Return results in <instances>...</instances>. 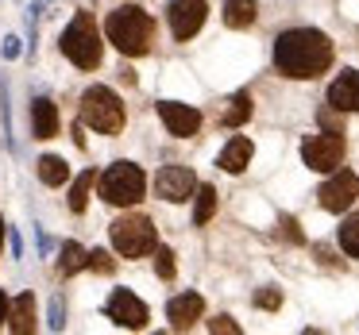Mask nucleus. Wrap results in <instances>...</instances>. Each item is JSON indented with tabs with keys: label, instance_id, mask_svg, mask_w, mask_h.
<instances>
[{
	"label": "nucleus",
	"instance_id": "7c9ffc66",
	"mask_svg": "<svg viewBox=\"0 0 359 335\" xmlns=\"http://www.w3.org/2000/svg\"><path fill=\"white\" fill-rule=\"evenodd\" d=\"M8 308H12V304H8V297L0 293V324H4V320H8Z\"/></svg>",
	"mask_w": 359,
	"mask_h": 335
},
{
	"label": "nucleus",
	"instance_id": "2f4dec72",
	"mask_svg": "<svg viewBox=\"0 0 359 335\" xmlns=\"http://www.w3.org/2000/svg\"><path fill=\"white\" fill-rule=\"evenodd\" d=\"M0 243H4V220H0Z\"/></svg>",
	"mask_w": 359,
	"mask_h": 335
},
{
	"label": "nucleus",
	"instance_id": "b1692460",
	"mask_svg": "<svg viewBox=\"0 0 359 335\" xmlns=\"http://www.w3.org/2000/svg\"><path fill=\"white\" fill-rule=\"evenodd\" d=\"M89 189H93V170H86L78 181H74V189H70V212H86Z\"/></svg>",
	"mask_w": 359,
	"mask_h": 335
},
{
	"label": "nucleus",
	"instance_id": "39448f33",
	"mask_svg": "<svg viewBox=\"0 0 359 335\" xmlns=\"http://www.w3.org/2000/svg\"><path fill=\"white\" fill-rule=\"evenodd\" d=\"M143 193H147V178H143V170L135 162H116L104 170L101 178V197L109 204H140Z\"/></svg>",
	"mask_w": 359,
	"mask_h": 335
},
{
	"label": "nucleus",
	"instance_id": "5701e85b",
	"mask_svg": "<svg viewBox=\"0 0 359 335\" xmlns=\"http://www.w3.org/2000/svg\"><path fill=\"white\" fill-rule=\"evenodd\" d=\"M340 247L348 250L351 258H359V212H351L340 224Z\"/></svg>",
	"mask_w": 359,
	"mask_h": 335
},
{
	"label": "nucleus",
	"instance_id": "ddd939ff",
	"mask_svg": "<svg viewBox=\"0 0 359 335\" xmlns=\"http://www.w3.org/2000/svg\"><path fill=\"white\" fill-rule=\"evenodd\" d=\"M205 312V301L197 293H178L170 304H166V320H170L174 332H186V327H194L197 320H201Z\"/></svg>",
	"mask_w": 359,
	"mask_h": 335
},
{
	"label": "nucleus",
	"instance_id": "f3484780",
	"mask_svg": "<svg viewBox=\"0 0 359 335\" xmlns=\"http://www.w3.org/2000/svg\"><path fill=\"white\" fill-rule=\"evenodd\" d=\"M8 327H12L16 335L35 332V297H32V293H20L16 301H12V308H8Z\"/></svg>",
	"mask_w": 359,
	"mask_h": 335
},
{
	"label": "nucleus",
	"instance_id": "2eb2a0df",
	"mask_svg": "<svg viewBox=\"0 0 359 335\" xmlns=\"http://www.w3.org/2000/svg\"><path fill=\"white\" fill-rule=\"evenodd\" d=\"M251 155H255V147H251V139H243V135H236V139L228 143L224 150H220L217 166H220L224 173H243V170H248V162H251Z\"/></svg>",
	"mask_w": 359,
	"mask_h": 335
},
{
	"label": "nucleus",
	"instance_id": "20e7f679",
	"mask_svg": "<svg viewBox=\"0 0 359 335\" xmlns=\"http://www.w3.org/2000/svg\"><path fill=\"white\" fill-rule=\"evenodd\" d=\"M81 124H89L101 135L124 131V101L104 85L86 89V93H81Z\"/></svg>",
	"mask_w": 359,
	"mask_h": 335
},
{
	"label": "nucleus",
	"instance_id": "a211bd4d",
	"mask_svg": "<svg viewBox=\"0 0 359 335\" xmlns=\"http://www.w3.org/2000/svg\"><path fill=\"white\" fill-rule=\"evenodd\" d=\"M89 266V250L81 247V243H62V255H58V273H62V278H74V273L78 270H86Z\"/></svg>",
	"mask_w": 359,
	"mask_h": 335
},
{
	"label": "nucleus",
	"instance_id": "412c9836",
	"mask_svg": "<svg viewBox=\"0 0 359 335\" xmlns=\"http://www.w3.org/2000/svg\"><path fill=\"white\" fill-rule=\"evenodd\" d=\"M248 116H251V97L248 93H236L232 101H228L220 124H224V127H240V124H248Z\"/></svg>",
	"mask_w": 359,
	"mask_h": 335
},
{
	"label": "nucleus",
	"instance_id": "4be33fe9",
	"mask_svg": "<svg viewBox=\"0 0 359 335\" xmlns=\"http://www.w3.org/2000/svg\"><path fill=\"white\" fill-rule=\"evenodd\" d=\"M212 212H217V189L212 185H197V208H194V224L205 227L212 220Z\"/></svg>",
	"mask_w": 359,
	"mask_h": 335
},
{
	"label": "nucleus",
	"instance_id": "f257e3e1",
	"mask_svg": "<svg viewBox=\"0 0 359 335\" xmlns=\"http://www.w3.org/2000/svg\"><path fill=\"white\" fill-rule=\"evenodd\" d=\"M274 66L294 81H309L332 66V43L317 27H294L274 39Z\"/></svg>",
	"mask_w": 359,
	"mask_h": 335
},
{
	"label": "nucleus",
	"instance_id": "4468645a",
	"mask_svg": "<svg viewBox=\"0 0 359 335\" xmlns=\"http://www.w3.org/2000/svg\"><path fill=\"white\" fill-rule=\"evenodd\" d=\"M328 104L340 112H359V70H344L328 85Z\"/></svg>",
	"mask_w": 359,
	"mask_h": 335
},
{
	"label": "nucleus",
	"instance_id": "cd10ccee",
	"mask_svg": "<svg viewBox=\"0 0 359 335\" xmlns=\"http://www.w3.org/2000/svg\"><path fill=\"white\" fill-rule=\"evenodd\" d=\"M255 304H259V308H278V304H282V293H278V289H259V293H255Z\"/></svg>",
	"mask_w": 359,
	"mask_h": 335
},
{
	"label": "nucleus",
	"instance_id": "7ed1b4c3",
	"mask_svg": "<svg viewBox=\"0 0 359 335\" xmlns=\"http://www.w3.org/2000/svg\"><path fill=\"white\" fill-rule=\"evenodd\" d=\"M58 47H62V55L70 58L78 70H97V66H101V31H97L89 12H78V16L70 20V27L62 31Z\"/></svg>",
	"mask_w": 359,
	"mask_h": 335
},
{
	"label": "nucleus",
	"instance_id": "aec40b11",
	"mask_svg": "<svg viewBox=\"0 0 359 335\" xmlns=\"http://www.w3.org/2000/svg\"><path fill=\"white\" fill-rule=\"evenodd\" d=\"M66 178H70L66 158H58V155H43L39 158V181H43V185H62Z\"/></svg>",
	"mask_w": 359,
	"mask_h": 335
},
{
	"label": "nucleus",
	"instance_id": "1a4fd4ad",
	"mask_svg": "<svg viewBox=\"0 0 359 335\" xmlns=\"http://www.w3.org/2000/svg\"><path fill=\"white\" fill-rule=\"evenodd\" d=\"M104 312H109L112 324L132 327V332H140V327L147 324V304H143L132 289H116V293L109 297V304H104Z\"/></svg>",
	"mask_w": 359,
	"mask_h": 335
},
{
	"label": "nucleus",
	"instance_id": "393cba45",
	"mask_svg": "<svg viewBox=\"0 0 359 335\" xmlns=\"http://www.w3.org/2000/svg\"><path fill=\"white\" fill-rule=\"evenodd\" d=\"M155 270H158L163 281L174 278V250L170 247H155Z\"/></svg>",
	"mask_w": 359,
	"mask_h": 335
},
{
	"label": "nucleus",
	"instance_id": "a878e982",
	"mask_svg": "<svg viewBox=\"0 0 359 335\" xmlns=\"http://www.w3.org/2000/svg\"><path fill=\"white\" fill-rule=\"evenodd\" d=\"M112 258H109V250H89V270H97V273H112Z\"/></svg>",
	"mask_w": 359,
	"mask_h": 335
},
{
	"label": "nucleus",
	"instance_id": "6ab92c4d",
	"mask_svg": "<svg viewBox=\"0 0 359 335\" xmlns=\"http://www.w3.org/2000/svg\"><path fill=\"white\" fill-rule=\"evenodd\" d=\"M255 0H224V24L228 27H251L255 24Z\"/></svg>",
	"mask_w": 359,
	"mask_h": 335
},
{
	"label": "nucleus",
	"instance_id": "c85d7f7f",
	"mask_svg": "<svg viewBox=\"0 0 359 335\" xmlns=\"http://www.w3.org/2000/svg\"><path fill=\"white\" fill-rule=\"evenodd\" d=\"M62 327H66V320H62V301L55 297V301H50V332H62Z\"/></svg>",
	"mask_w": 359,
	"mask_h": 335
},
{
	"label": "nucleus",
	"instance_id": "dca6fc26",
	"mask_svg": "<svg viewBox=\"0 0 359 335\" xmlns=\"http://www.w3.org/2000/svg\"><path fill=\"white\" fill-rule=\"evenodd\" d=\"M32 131H35V139H55V135H58V108H55V101H47V97L32 101Z\"/></svg>",
	"mask_w": 359,
	"mask_h": 335
},
{
	"label": "nucleus",
	"instance_id": "6e6552de",
	"mask_svg": "<svg viewBox=\"0 0 359 335\" xmlns=\"http://www.w3.org/2000/svg\"><path fill=\"white\" fill-rule=\"evenodd\" d=\"M205 12H209V4L205 0H170V8H166V16H170V31L174 39H194L197 31H201L205 24Z\"/></svg>",
	"mask_w": 359,
	"mask_h": 335
},
{
	"label": "nucleus",
	"instance_id": "0eeeda50",
	"mask_svg": "<svg viewBox=\"0 0 359 335\" xmlns=\"http://www.w3.org/2000/svg\"><path fill=\"white\" fill-rule=\"evenodd\" d=\"M302 158H305V166H309V170H317V173L340 170V162H344V135L340 131L309 135V139L302 143Z\"/></svg>",
	"mask_w": 359,
	"mask_h": 335
},
{
	"label": "nucleus",
	"instance_id": "9b49d317",
	"mask_svg": "<svg viewBox=\"0 0 359 335\" xmlns=\"http://www.w3.org/2000/svg\"><path fill=\"white\" fill-rule=\"evenodd\" d=\"M320 208H328V212H344V208H351V201L359 197V173H351V170H340L336 178H328L325 185H320Z\"/></svg>",
	"mask_w": 359,
	"mask_h": 335
},
{
	"label": "nucleus",
	"instance_id": "f8f14e48",
	"mask_svg": "<svg viewBox=\"0 0 359 335\" xmlns=\"http://www.w3.org/2000/svg\"><path fill=\"white\" fill-rule=\"evenodd\" d=\"M158 116H163L166 131L178 135V139H189V135H197V127H201V112L189 108V104H178V101H163L158 104Z\"/></svg>",
	"mask_w": 359,
	"mask_h": 335
},
{
	"label": "nucleus",
	"instance_id": "bb28decb",
	"mask_svg": "<svg viewBox=\"0 0 359 335\" xmlns=\"http://www.w3.org/2000/svg\"><path fill=\"white\" fill-rule=\"evenodd\" d=\"M209 332L212 335H240V324L228 316H217V320H209Z\"/></svg>",
	"mask_w": 359,
	"mask_h": 335
},
{
	"label": "nucleus",
	"instance_id": "423d86ee",
	"mask_svg": "<svg viewBox=\"0 0 359 335\" xmlns=\"http://www.w3.org/2000/svg\"><path fill=\"white\" fill-rule=\"evenodd\" d=\"M109 231H112V247L124 258H143L158 247L155 224H151L147 216H124V220H116Z\"/></svg>",
	"mask_w": 359,
	"mask_h": 335
},
{
	"label": "nucleus",
	"instance_id": "9d476101",
	"mask_svg": "<svg viewBox=\"0 0 359 335\" xmlns=\"http://www.w3.org/2000/svg\"><path fill=\"white\" fill-rule=\"evenodd\" d=\"M194 189H197V178H194L189 166H163V170L155 173V193L170 204H182Z\"/></svg>",
	"mask_w": 359,
	"mask_h": 335
},
{
	"label": "nucleus",
	"instance_id": "f03ea898",
	"mask_svg": "<svg viewBox=\"0 0 359 335\" xmlns=\"http://www.w3.org/2000/svg\"><path fill=\"white\" fill-rule=\"evenodd\" d=\"M104 35L109 43L128 58H140L155 47V20L147 16L143 8L135 4H124V8L109 12V24H104Z\"/></svg>",
	"mask_w": 359,
	"mask_h": 335
},
{
	"label": "nucleus",
	"instance_id": "c756f323",
	"mask_svg": "<svg viewBox=\"0 0 359 335\" xmlns=\"http://www.w3.org/2000/svg\"><path fill=\"white\" fill-rule=\"evenodd\" d=\"M4 58H20V39H16V35L4 39Z\"/></svg>",
	"mask_w": 359,
	"mask_h": 335
}]
</instances>
